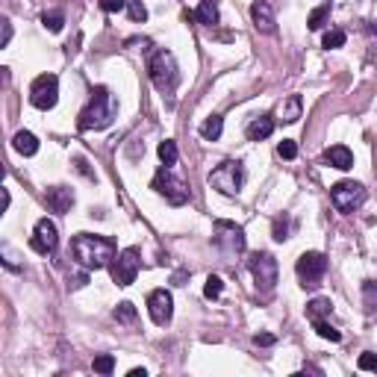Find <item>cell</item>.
<instances>
[{"label": "cell", "instance_id": "25", "mask_svg": "<svg viewBox=\"0 0 377 377\" xmlns=\"http://www.w3.org/2000/svg\"><path fill=\"white\" fill-rule=\"evenodd\" d=\"M112 316H115V321H121V325H136V318H139V316H136V306H133L130 301L118 304Z\"/></svg>", "mask_w": 377, "mask_h": 377}, {"label": "cell", "instance_id": "42", "mask_svg": "<svg viewBox=\"0 0 377 377\" xmlns=\"http://www.w3.org/2000/svg\"><path fill=\"white\" fill-rule=\"evenodd\" d=\"M371 33H374V36H377V24H371Z\"/></svg>", "mask_w": 377, "mask_h": 377}, {"label": "cell", "instance_id": "29", "mask_svg": "<svg viewBox=\"0 0 377 377\" xmlns=\"http://www.w3.org/2000/svg\"><path fill=\"white\" fill-rule=\"evenodd\" d=\"M91 369H94V374H112V371H115V357H112V354H101V357H94Z\"/></svg>", "mask_w": 377, "mask_h": 377}, {"label": "cell", "instance_id": "26", "mask_svg": "<svg viewBox=\"0 0 377 377\" xmlns=\"http://www.w3.org/2000/svg\"><path fill=\"white\" fill-rule=\"evenodd\" d=\"M362 304H366V313H374L377 309V280L362 283Z\"/></svg>", "mask_w": 377, "mask_h": 377}, {"label": "cell", "instance_id": "28", "mask_svg": "<svg viewBox=\"0 0 377 377\" xmlns=\"http://www.w3.org/2000/svg\"><path fill=\"white\" fill-rule=\"evenodd\" d=\"M177 145H174L171 139H165V142H159V159H163V165H174V163H177Z\"/></svg>", "mask_w": 377, "mask_h": 377}, {"label": "cell", "instance_id": "12", "mask_svg": "<svg viewBox=\"0 0 377 377\" xmlns=\"http://www.w3.org/2000/svg\"><path fill=\"white\" fill-rule=\"evenodd\" d=\"M147 313H151L154 325L165 327L168 321H171V316H174V298H171V292L168 289H154L151 295H147Z\"/></svg>", "mask_w": 377, "mask_h": 377}, {"label": "cell", "instance_id": "14", "mask_svg": "<svg viewBox=\"0 0 377 377\" xmlns=\"http://www.w3.org/2000/svg\"><path fill=\"white\" fill-rule=\"evenodd\" d=\"M251 21H253V27H257L260 33H265V36H272V33L277 30V24H274V9H272V3H268V0H253V6H251Z\"/></svg>", "mask_w": 377, "mask_h": 377}, {"label": "cell", "instance_id": "15", "mask_svg": "<svg viewBox=\"0 0 377 377\" xmlns=\"http://www.w3.org/2000/svg\"><path fill=\"white\" fill-rule=\"evenodd\" d=\"M45 200H47L50 212H59V215H65V212H68V209L74 207V192H71L68 186H53V188H47Z\"/></svg>", "mask_w": 377, "mask_h": 377}, {"label": "cell", "instance_id": "5", "mask_svg": "<svg viewBox=\"0 0 377 377\" xmlns=\"http://www.w3.org/2000/svg\"><path fill=\"white\" fill-rule=\"evenodd\" d=\"M209 186L219 188L221 195L233 198L242 192V186H245V168H242V163H236V159H227V163H221L209 174Z\"/></svg>", "mask_w": 377, "mask_h": 377}, {"label": "cell", "instance_id": "39", "mask_svg": "<svg viewBox=\"0 0 377 377\" xmlns=\"http://www.w3.org/2000/svg\"><path fill=\"white\" fill-rule=\"evenodd\" d=\"M253 342L263 345V348H268V345H274V336H272V333H260V336H253Z\"/></svg>", "mask_w": 377, "mask_h": 377}, {"label": "cell", "instance_id": "22", "mask_svg": "<svg viewBox=\"0 0 377 377\" xmlns=\"http://www.w3.org/2000/svg\"><path fill=\"white\" fill-rule=\"evenodd\" d=\"M333 313V304H330V298H313L306 304V318L309 321H316V318H325V316H330Z\"/></svg>", "mask_w": 377, "mask_h": 377}, {"label": "cell", "instance_id": "4", "mask_svg": "<svg viewBox=\"0 0 377 377\" xmlns=\"http://www.w3.org/2000/svg\"><path fill=\"white\" fill-rule=\"evenodd\" d=\"M212 242L227 260L245 253V230H242L239 224H233V221H215L212 224Z\"/></svg>", "mask_w": 377, "mask_h": 377}, {"label": "cell", "instance_id": "36", "mask_svg": "<svg viewBox=\"0 0 377 377\" xmlns=\"http://www.w3.org/2000/svg\"><path fill=\"white\" fill-rule=\"evenodd\" d=\"M0 253H3V265H6V268H12V272H18L21 263H18L15 253H12V248H9V245H3V248H0Z\"/></svg>", "mask_w": 377, "mask_h": 377}, {"label": "cell", "instance_id": "33", "mask_svg": "<svg viewBox=\"0 0 377 377\" xmlns=\"http://www.w3.org/2000/svg\"><path fill=\"white\" fill-rule=\"evenodd\" d=\"M221 289H224V280H221L219 274H209V277H207V286H204V295H207V298H219Z\"/></svg>", "mask_w": 377, "mask_h": 377}, {"label": "cell", "instance_id": "23", "mask_svg": "<svg viewBox=\"0 0 377 377\" xmlns=\"http://www.w3.org/2000/svg\"><path fill=\"white\" fill-rule=\"evenodd\" d=\"M313 327H316V333L321 336V339H327V342H342V333L336 330L327 318H316V321H313Z\"/></svg>", "mask_w": 377, "mask_h": 377}, {"label": "cell", "instance_id": "30", "mask_svg": "<svg viewBox=\"0 0 377 377\" xmlns=\"http://www.w3.org/2000/svg\"><path fill=\"white\" fill-rule=\"evenodd\" d=\"M345 30H327L325 33V38H321V45H325L327 50H336V47H342L345 45Z\"/></svg>", "mask_w": 377, "mask_h": 377}, {"label": "cell", "instance_id": "20", "mask_svg": "<svg viewBox=\"0 0 377 377\" xmlns=\"http://www.w3.org/2000/svg\"><path fill=\"white\" fill-rule=\"evenodd\" d=\"M195 21L204 27H215L219 24V6H215L212 0H200V6L195 9Z\"/></svg>", "mask_w": 377, "mask_h": 377}, {"label": "cell", "instance_id": "13", "mask_svg": "<svg viewBox=\"0 0 377 377\" xmlns=\"http://www.w3.org/2000/svg\"><path fill=\"white\" fill-rule=\"evenodd\" d=\"M30 245H33V251H38V253H53V251H57V245H59V230H57V224H53L50 219H38Z\"/></svg>", "mask_w": 377, "mask_h": 377}, {"label": "cell", "instance_id": "32", "mask_svg": "<svg viewBox=\"0 0 377 377\" xmlns=\"http://www.w3.org/2000/svg\"><path fill=\"white\" fill-rule=\"evenodd\" d=\"M127 12H130V18L136 21V24H145L147 21V9L142 0H127Z\"/></svg>", "mask_w": 377, "mask_h": 377}, {"label": "cell", "instance_id": "16", "mask_svg": "<svg viewBox=\"0 0 377 377\" xmlns=\"http://www.w3.org/2000/svg\"><path fill=\"white\" fill-rule=\"evenodd\" d=\"M301 112H304V103L298 94H289V98H283L277 103V121H283V124H295L301 118Z\"/></svg>", "mask_w": 377, "mask_h": 377}, {"label": "cell", "instance_id": "38", "mask_svg": "<svg viewBox=\"0 0 377 377\" xmlns=\"http://www.w3.org/2000/svg\"><path fill=\"white\" fill-rule=\"evenodd\" d=\"M0 24H3V42H0V47H6V45L12 42V21H9V18H3Z\"/></svg>", "mask_w": 377, "mask_h": 377}, {"label": "cell", "instance_id": "7", "mask_svg": "<svg viewBox=\"0 0 377 377\" xmlns=\"http://www.w3.org/2000/svg\"><path fill=\"white\" fill-rule=\"evenodd\" d=\"M330 200L342 215H351V212H357L362 204H366V186L354 183V180H342V183H336L330 188Z\"/></svg>", "mask_w": 377, "mask_h": 377}, {"label": "cell", "instance_id": "9", "mask_svg": "<svg viewBox=\"0 0 377 377\" xmlns=\"http://www.w3.org/2000/svg\"><path fill=\"white\" fill-rule=\"evenodd\" d=\"M59 101V80L57 74H42V77H36L33 80V86H30V103L36 106V110H53Z\"/></svg>", "mask_w": 377, "mask_h": 377}, {"label": "cell", "instance_id": "41", "mask_svg": "<svg viewBox=\"0 0 377 377\" xmlns=\"http://www.w3.org/2000/svg\"><path fill=\"white\" fill-rule=\"evenodd\" d=\"M145 374H147L145 369H133V371H130V377H145Z\"/></svg>", "mask_w": 377, "mask_h": 377}, {"label": "cell", "instance_id": "21", "mask_svg": "<svg viewBox=\"0 0 377 377\" xmlns=\"http://www.w3.org/2000/svg\"><path fill=\"white\" fill-rule=\"evenodd\" d=\"M221 130H224V118L221 115H209L204 124H200V136H204L207 142H215V139H221Z\"/></svg>", "mask_w": 377, "mask_h": 377}, {"label": "cell", "instance_id": "27", "mask_svg": "<svg viewBox=\"0 0 377 377\" xmlns=\"http://www.w3.org/2000/svg\"><path fill=\"white\" fill-rule=\"evenodd\" d=\"M289 230H292V219H289L286 212L277 215V219H274V230H272V236H274L277 242H286V239H289Z\"/></svg>", "mask_w": 377, "mask_h": 377}, {"label": "cell", "instance_id": "8", "mask_svg": "<svg viewBox=\"0 0 377 377\" xmlns=\"http://www.w3.org/2000/svg\"><path fill=\"white\" fill-rule=\"evenodd\" d=\"M154 192H159V195H163L168 204H174V207H183L186 200H188V186H186L180 177H174L168 165H163V168L156 171V177H154Z\"/></svg>", "mask_w": 377, "mask_h": 377}, {"label": "cell", "instance_id": "35", "mask_svg": "<svg viewBox=\"0 0 377 377\" xmlns=\"http://www.w3.org/2000/svg\"><path fill=\"white\" fill-rule=\"evenodd\" d=\"M357 366H360L362 371H377V354H371V351H366V354H360V360H357Z\"/></svg>", "mask_w": 377, "mask_h": 377}, {"label": "cell", "instance_id": "31", "mask_svg": "<svg viewBox=\"0 0 377 377\" xmlns=\"http://www.w3.org/2000/svg\"><path fill=\"white\" fill-rule=\"evenodd\" d=\"M42 24L47 27L50 33H59V30H62V24H65V18H62V12H59V9H53V12H45V15H42Z\"/></svg>", "mask_w": 377, "mask_h": 377}, {"label": "cell", "instance_id": "2", "mask_svg": "<svg viewBox=\"0 0 377 377\" xmlns=\"http://www.w3.org/2000/svg\"><path fill=\"white\" fill-rule=\"evenodd\" d=\"M115 98H112V91L106 89V86H98L91 91V98L86 103V110L80 112V130H103V127H110L112 124V118H115Z\"/></svg>", "mask_w": 377, "mask_h": 377}, {"label": "cell", "instance_id": "37", "mask_svg": "<svg viewBox=\"0 0 377 377\" xmlns=\"http://www.w3.org/2000/svg\"><path fill=\"white\" fill-rule=\"evenodd\" d=\"M101 9L103 12H121V9H127V0H101Z\"/></svg>", "mask_w": 377, "mask_h": 377}, {"label": "cell", "instance_id": "24", "mask_svg": "<svg viewBox=\"0 0 377 377\" xmlns=\"http://www.w3.org/2000/svg\"><path fill=\"white\" fill-rule=\"evenodd\" d=\"M327 18H330V3H321L318 9H313V12H309V18H306V27H309V30H321V27L327 24Z\"/></svg>", "mask_w": 377, "mask_h": 377}, {"label": "cell", "instance_id": "10", "mask_svg": "<svg viewBox=\"0 0 377 377\" xmlns=\"http://www.w3.org/2000/svg\"><path fill=\"white\" fill-rule=\"evenodd\" d=\"M142 268V260H139V251L136 248H127L115 253V260L110 263V272H112V280L118 286H130V283H136V274Z\"/></svg>", "mask_w": 377, "mask_h": 377}, {"label": "cell", "instance_id": "1", "mask_svg": "<svg viewBox=\"0 0 377 377\" xmlns=\"http://www.w3.org/2000/svg\"><path fill=\"white\" fill-rule=\"evenodd\" d=\"M71 257L86 268V272H101L115 260V242L91 233H80L71 242Z\"/></svg>", "mask_w": 377, "mask_h": 377}, {"label": "cell", "instance_id": "43", "mask_svg": "<svg viewBox=\"0 0 377 377\" xmlns=\"http://www.w3.org/2000/svg\"><path fill=\"white\" fill-rule=\"evenodd\" d=\"M212 3H215V0H212Z\"/></svg>", "mask_w": 377, "mask_h": 377}, {"label": "cell", "instance_id": "3", "mask_svg": "<svg viewBox=\"0 0 377 377\" xmlns=\"http://www.w3.org/2000/svg\"><path fill=\"white\" fill-rule=\"evenodd\" d=\"M147 74H151V83L163 94H171L180 83V68L171 50H156L151 62H147Z\"/></svg>", "mask_w": 377, "mask_h": 377}, {"label": "cell", "instance_id": "6", "mask_svg": "<svg viewBox=\"0 0 377 377\" xmlns=\"http://www.w3.org/2000/svg\"><path fill=\"white\" fill-rule=\"evenodd\" d=\"M295 272H298V280L304 289H316V286H321V280L327 274V257L318 251H306L295 263Z\"/></svg>", "mask_w": 377, "mask_h": 377}, {"label": "cell", "instance_id": "18", "mask_svg": "<svg viewBox=\"0 0 377 377\" xmlns=\"http://www.w3.org/2000/svg\"><path fill=\"white\" fill-rule=\"evenodd\" d=\"M274 133V118L272 115H257L248 124V139L251 142H263V139H268Z\"/></svg>", "mask_w": 377, "mask_h": 377}, {"label": "cell", "instance_id": "17", "mask_svg": "<svg viewBox=\"0 0 377 377\" xmlns=\"http://www.w3.org/2000/svg\"><path fill=\"white\" fill-rule=\"evenodd\" d=\"M325 163L339 168V171H348V168H354V154L348 151L345 145H330L325 151Z\"/></svg>", "mask_w": 377, "mask_h": 377}, {"label": "cell", "instance_id": "34", "mask_svg": "<svg viewBox=\"0 0 377 377\" xmlns=\"http://www.w3.org/2000/svg\"><path fill=\"white\" fill-rule=\"evenodd\" d=\"M277 154H280L283 159H295V156H298V145H295L292 139H283V142L277 145Z\"/></svg>", "mask_w": 377, "mask_h": 377}, {"label": "cell", "instance_id": "11", "mask_svg": "<svg viewBox=\"0 0 377 377\" xmlns=\"http://www.w3.org/2000/svg\"><path fill=\"white\" fill-rule=\"evenodd\" d=\"M248 265H251V274H253L257 289L272 292L277 286V260L272 257V253H253Z\"/></svg>", "mask_w": 377, "mask_h": 377}, {"label": "cell", "instance_id": "19", "mask_svg": "<svg viewBox=\"0 0 377 377\" xmlns=\"http://www.w3.org/2000/svg\"><path fill=\"white\" fill-rule=\"evenodd\" d=\"M12 147H15L21 156H33V154L38 151V139L33 136L30 130H21V133H15V136H12Z\"/></svg>", "mask_w": 377, "mask_h": 377}, {"label": "cell", "instance_id": "40", "mask_svg": "<svg viewBox=\"0 0 377 377\" xmlns=\"http://www.w3.org/2000/svg\"><path fill=\"white\" fill-rule=\"evenodd\" d=\"M9 200H12V198H9V188H3V212L9 209Z\"/></svg>", "mask_w": 377, "mask_h": 377}]
</instances>
